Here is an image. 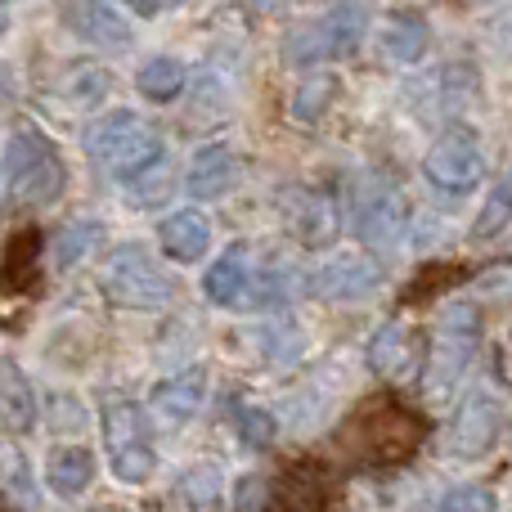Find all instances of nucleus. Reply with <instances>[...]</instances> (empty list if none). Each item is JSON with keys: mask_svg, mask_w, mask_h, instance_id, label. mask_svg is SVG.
Instances as JSON below:
<instances>
[{"mask_svg": "<svg viewBox=\"0 0 512 512\" xmlns=\"http://www.w3.org/2000/svg\"><path fill=\"white\" fill-rule=\"evenodd\" d=\"M68 189L63 153L41 126H18L5 144V198L18 212H41L54 207Z\"/></svg>", "mask_w": 512, "mask_h": 512, "instance_id": "nucleus-1", "label": "nucleus"}, {"mask_svg": "<svg viewBox=\"0 0 512 512\" xmlns=\"http://www.w3.org/2000/svg\"><path fill=\"white\" fill-rule=\"evenodd\" d=\"M86 153L113 180H122V185H135V180H144L149 171L167 167V144H162V135L153 131L140 113H131V108H117L104 122L90 126Z\"/></svg>", "mask_w": 512, "mask_h": 512, "instance_id": "nucleus-2", "label": "nucleus"}, {"mask_svg": "<svg viewBox=\"0 0 512 512\" xmlns=\"http://www.w3.org/2000/svg\"><path fill=\"white\" fill-rule=\"evenodd\" d=\"M481 351V310L477 301H450L436 315L432 346H427L423 364V391L432 400H450L459 391V382L468 378L472 360Z\"/></svg>", "mask_w": 512, "mask_h": 512, "instance_id": "nucleus-3", "label": "nucleus"}, {"mask_svg": "<svg viewBox=\"0 0 512 512\" xmlns=\"http://www.w3.org/2000/svg\"><path fill=\"white\" fill-rule=\"evenodd\" d=\"M369 9L364 5H333L324 9L319 18H310L306 27L283 41V63L292 72H315L319 63H333V59H351L360 50V41L369 36Z\"/></svg>", "mask_w": 512, "mask_h": 512, "instance_id": "nucleus-4", "label": "nucleus"}, {"mask_svg": "<svg viewBox=\"0 0 512 512\" xmlns=\"http://www.w3.org/2000/svg\"><path fill=\"white\" fill-rule=\"evenodd\" d=\"M99 427H104V450L108 463H113V477L122 486H144L158 468V445H153V423L144 414V405H135L126 396H108Z\"/></svg>", "mask_w": 512, "mask_h": 512, "instance_id": "nucleus-5", "label": "nucleus"}, {"mask_svg": "<svg viewBox=\"0 0 512 512\" xmlns=\"http://www.w3.org/2000/svg\"><path fill=\"white\" fill-rule=\"evenodd\" d=\"M99 288L122 310H162L176 297L171 274L162 270V261L144 243H122V248L108 252L104 270H99Z\"/></svg>", "mask_w": 512, "mask_h": 512, "instance_id": "nucleus-6", "label": "nucleus"}, {"mask_svg": "<svg viewBox=\"0 0 512 512\" xmlns=\"http://www.w3.org/2000/svg\"><path fill=\"white\" fill-rule=\"evenodd\" d=\"M351 225H355V239H360L364 248H373V252L396 248L409 230V203H405L396 180L364 176L360 185H355Z\"/></svg>", "mask_w": 512, "mask_h": 512, "instance_id": "nucleus-7", "label": "nucleus"}, {"mask_svg": "<svg viewBox=\"0 0 512 512\" xmlns=\"http://www.w3.org/2000/svg\"><path fill=\"white\" fill-rule=\"evenodd\" d=\"M423 180L436 194L463 198L486 180V149H481L477 131L472 126H450V131L436 135V144L423 158Z\"/></svg>", "mask_w": 512, "mask_h": 512, "instance_id": "nucleus-8", "label": "nucleus"}, {"mask_svg": "<svg viewBox=\"0 0 512 512\" xmlns=\"http://www.w3.org/2000/svg\"><path fill=\"white\" fill-rule=\"evenodd\" d=\"M499 432H504V400H499L495 391L477 387L459 400L450 427H445V454L463 459V463L486 459V454L495 450Z\"/></svg>", "mask_w": 512, "mask_h": 512, "instance_id": "nucleus-9", "label": "nucleus"}, {"mask_svg": "<svg viewBox=\"0 0 512 512\" xmlns=\"http://www.w3.org/2000/svg\"><path fill=\"white\" fill-rule=\"evenodd\" d=\"M382 283V265L373 252H333L301 274V292L319 301H364Z\"/></svg>", "mask_w": 512, "mask_h": 512, "instance_id": "nucleus-10", "label": "nucleus"}, {"mask_svg": "<svg viewBox=\"0 0 512 512\" xmlns=\"http://www.w3.org/2000/svg\"><path fill=\"white\" fill-rule=\"evenodd\" d=\"M203 297L221 310H243L261 301V274H256L252 248L248 243H234L207 265L203 274Z\"/></svg>", "mask_w": 512, "mask_h": 512, "instance_id": "nucleus-11", "label": "nucleus"}, {"mask_svg": "<svg viewBox=\"0 0 512 512\" xmlns=\"http://www.w3.org/2000/svg\"><path fill=\"white\" fill-rule=\"evenodd\" d=\"M432 45V23L423 9H391L378 23V54L391 68H414Z\"/></svg>", "mask_w": 512, "mask_h": 512, "instance_id": "nucleus-12", "label": "nucleus"}, {"mask_svg": "<svg viewBox=\"0 0 512 512\" xmlns=\"http://www.w3.org/2000/svg\"><path fill=\"white\" fill-rule=\"evenodd\" d=\"M203 400H207V369L198 364V369H180V373H171V378H162L158 387H153L149 405L162 427H185L189 418H198Z\"/></svg>", "mask_w": 512, "mask_h": 512, "instance_id": "nucleus-13", "label": "nucleus"}, {"mask_svg": "<svg viewBox=\"0 0 512 512\" xmlns=\"http://www.w3.org/2000/svg\"><path fill=\"white\" fill-rule=\"evenodd\" d=\"M239 171L243 167H239L230 144H203V149L194 153V162H189L185 189H189V198H198V203H216V198L239 189Z\"/></svg>", "mask_w": 512, "mask_h": 512, "instance_id": "nucleus-14", "label": "nucleus"}, {"mask_svg": "<svg viewBox=\"0 0 512 512\" xmlns=\"http://www.w3.org/2000/svg\"><path fill=\"white\" fill-rule=\"evenodd\" d=\"M41 418L36 409V387L23 369H18L14 355H0V427L14 436H27Z\"/></svg>", "mask_w": 512, "mask_h": 512, "instance_id": "nucleus-15", "label": "nucleus"}, {"mask_svg": "<svg viewBox=\"0 0 512 512\" xmlns=\"http://www.w3.org/2000/svg\"><path fill=\"white\" fill-rule=\"evenodd\" d=\"M158 248L176 265L198 261V256L212 248V221H207L198 207H180V212H171L167 221L158 225Z\"/></svg>", "mask_w": 512, "mask_h": 512, "instance_id": "nucleus-16", "label": "nucleus"}, {"mask_svg": "<svg viewBox=\"0 0 512 512\" xmlns=\"http://www.w3.org/2000/svg\"><path fill=\"white\" fill-rule=\"evenodd\" d=\"M63 23L90 45H126L131 41V23L117 5H104V0H81V5L63 9Z\"/></svg>", "mask_w": 512, "mask_h": 512, "instance_id": "nucleus-17", "label": "nucleus"}, {"mask_svg": "<svg viewBox=\"0 0 512 512\" xmlns=\"http://www.w3.org/2000/svg\"><path fill=\"white\" fill-rule=\"evenodd\" d=\"M369 364H373V373H382V378H391V382L414 378L418 346H414V337H409V328L396 324V319L382 324L378 333H373V342H369Z\"/></svg>", "mask_w": 512, "mask_h": 512, "instance_id": "nucleus-18", "label": "nucleus"}, {"mask_svg": "<svg viewBox=\"0 0 512 512\" xmlns=\"http://www.w3.org/2000/svg\"><path fill=\"white\" fill-rule=\"evenodd\" d=\"M283 216H288L292 234H297L301 243H324L337 225L333 203H328L319 189H288V194H283Z\"/></svg>", "mask_w": 512, "mask_h": 512, "instance_id": "nucleus-19", "label": "nucleus"}, {"mask_svg": "<svg viewBox=\"0 0 512 512\" xmlns=\"http://www.w3.org/2000/svg\"><path fill=\"white\" fill-rule=\"evenodd\" d=\"M90 481H95V454L86 445H59V450H50V459H45V486L54 495L77 499L90 490Z\"/></svg>", "mask_w": 512, "mask_h": 512, "instance_id": "nucleus-20", "label": "nucleus"}, {"mask_svg": "<svg viewBox=\"0 0 512 512\" xmlns=\"http://www.w3.org/2000/svg\"><path fill=\"white\" fill-rule=\"evenodd\" d=\"M328 495V481L319 477L315 463H297L288 477H279V486L270 490V508L274 512H319Z\"/></svg>", "mask_w": 512, "mask_h": 512, "instance_id": "nucleus-21", "label": "nucleus"}, {"mask_svg": "<svg viewBox=\"0 0 512 512\" xmlns=\"http://www.w3.org/2000/svg\"><path fill=\"white\" fill-rule=\"evenodd\" d=\"M185 86H189V68L176 54H149V59L135 68V90H140L149 104H171V99H180Z\"/></svg>", "mask_w": 512, "mask_h": 512, "instance_id": "nucleus-22", "label": "nucleus"}, {"mask_svg": "<svg viewBox=\"0 0 512 512\" xmlns=\"http://www.w3.org/2000/svg\"><path fill=\"white\" fill-rule=\"evenodd\" d=\"M104 243V225L90 221V216H77V221L59 225L50 239V265L54 270H72V265H81L90 252Z\"/></svg>", "mask_w": 512, "mask_h": 512, "instance_id": "nucleus-23", "label": "nucleus"}, {"mask_svg": "<svg viewBox=\"0 0 512 512\" xmlns=\"http://www.w3.org/2000/svg\"><path fill=\"white\" fill-rule=\"evenodd\" d=\"M333 99H337V77H328V72H310V77L297 86V95H292V122L315 126L319 117L333 108Z\"/></svg>", "mask_w": 512, "mask_h": 512, "instance_id": "nucleus-24", "label": "nucleus"}, {"mask_svg": "<svg viewBox=\"0 0 512 512\" xmlns=\"http://www.w3.org/2000/svg\"><path fill=\"white\" fill-rule=\"evenodd\" d=\"M108 90H113V77H108V68H72L68 77H63L59 95L68 108H95L108 99Z\"/></svg>", "mask_w": 512, "mask_h": 512, "instance_id": "nucleus-25", "label": "nucleus"}, {"mask_svg": "<svg viewBox=\"0 0 512 512\" xmlns=\"http://www.w3.org/2000/svg\"><path fill=\"white\" fill-rule=\"evenodd\" d=\"M176 499L189 512H212V504H221V472L212 463H194V468L180 477Z\"/></svg>", "mask_w": 512, "mask_h": 512, "instance_id": "nucleus-26", "label": "nucleus"}, {"mask_svg": "<svg viewBox=\"0 0 512 512\" xmlns=\"http://www.w3.org/2000/svg\"><path fill=\"white\" fill-rule=\"evenodd\" d=\"M512 221V171L495 180V189L486 194V207H481V216L472 221V239H495V234H504Z\"/></svg>", "mask_w": 512, "mask_h": 512, "instance_id": "nucleus-27", "label": "nucleus"}, {"mask_svg": "<svg viewBox=\"0 0 512 512\" xmlns=\"http://www.w3.org/2000/svg\"><path fill=\"white\" fill-rule=\"evenodd\" d=\"M36 248H41V239H36L32 230H23L18 239H9V248H5V265H0V288H5V292H23L27 283L36 279V274H32Z\"/></svg>", "mask_w": 512, "mask_h": 512, "instance_id": "nucleus-28", "label": "nucleus"}, {"mask_svg": "<svg viewBox=\"0 0 512 512\" xmlns=\"http://www.w3.org/2000/svg\"><path fill=\"white\" fill-rule=\"evenodd\" d=\"M230 418H234V432L248 450H270L274 436H279V423H274L270 409L261 405H230Z\"/></svg>", "mask_w": 512, "mask_h": 512, "instance_id": "nucleus-29", "label": "nucleus"}, {"mask_svg": "<svg viewBox=\"0 0 512 512\" xmlns=\"http://www.w3.org/2000/svg\"><path fill=\"white\" fill-rule=\"evenodd\" d=\"M436 512H495V495L486 486H454Z\"/></svg>", "mask_w": 512, "mask_h": 512, "instance_id": "nucleus-30", "label": "nucleus"}, {"mask_svg": "<svg viewBox=\"0 0 512 512\" xmlns=\"http://www.w3.org/2000/svg\"><path fill=\"white\" fill-rule=\"evenodd\" d=\"M261 504H270V486H265V477H239L234 481V495H230V508L234 512H261Z\"/></svg>", "mask_w": 512, "mask_h": 512, "instance_id": "nucleus-31", "label": "nucleus"}, {"mask_svg": "<svg viewBox=\"0 0 512 512\" xmlns=\"http://www.w3.org/2000/svg\"><path fill=\"white\" fill-rule=\"evenodd\" d=\"M5 27H9V9H0V36H5Z\"/></svg>", "mask_w": 512, "mask_h": 512, "instance_id": "nucleus-32", "label": "nucleus"}]
</instances>
